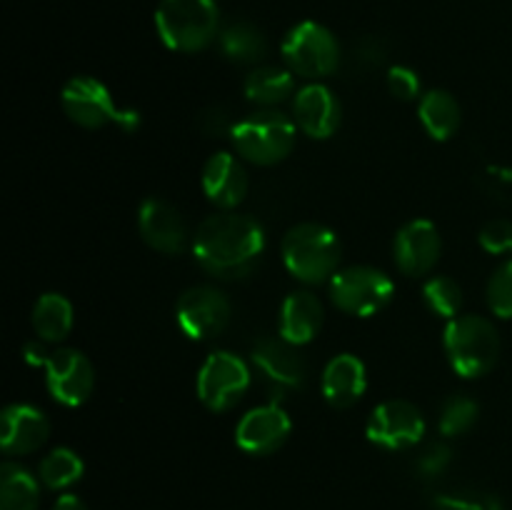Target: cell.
<instances>
[{"label": "cell", "mask_w": 512, "mask_h": 510, "mask_svg": "<svg viewBox=\"0 0 512 510\" xmlns=\"http://www.w3.org/2000/svg\"><path fill=\"white\" fill-rule=\"evenodd\" d=\"M265 250V230L250 215L218 213L200 223L193 238L195 260L223 280L245 278Z\"/></svg>", "instance_id": "1"}, {"label": "cell", "mask_w": 512, "mask_h": 510, "mask_svg": "<svg viewBox=\"0 0 512 510\" xmlns=\"http://www.w3.org/2000/svg\"><path fill=\"white\" fill-rule=\"evenodd\" d=\"M343 245L338 235L320 223H300L283 238L285 268L310 285L325 283L338 273Z\"/></svg>", "instance_id": "2"}, {"label": "cell", "mask_w": 512, "mask_h": 510, "mask_svg": "<svg viewBox=\"0 0 512 510\" xmlns=\"http://www.w3.org/2000/svg\"><path fill=\"white\" fill-rule=\"evenodd\" d=\"M155 28L170 50L195 53L218 38V5L215 0H160Z\"/></svg>", "instance_id": "3"}, {"label": "cell", "mask_w": 512, "mask_h": 510, "mask_svg": "<svg viewBox=\"0 0 512 510\" xmlns=\"http://www.w3.org/2000/svg\"><path fill=\"white\" fill-rule=\"evenodd\" d=\"M450 365L463 378H480L495 368L500 358V335L488 318L458 315L443 335Z\"/></svg>", "instance_id": "4"}, {"label": "cell", "mask_w": 512, "mask_h": 510, "mask_svg": "<svg viewBox=\"0 0 512 510\" xmlns=\"http://www.w3.org/2000/svg\"><path fill=\"white\" fill-rule=\"evenodd\" d=\"M233 145L245 160L255 165H275L295 148L298 125L280 110H260L230 128Z\"/></svg>", "instance_id": "5"}, {"label": "cell", "mask_w": 512, "mask_h": 510, "mask_svg": "<svg viewBox=\"0 0 512 510\" xmlns=\"http://www.w3.org/2000/svg\"><path fill=\"white\" fill-rule=\"evenodd\" d=\"M60 103H63L65 115L83 128L95 130L105 128V125H118L125 133L140 128L138 110L118 108L108 85L90 75H75L73 80H68L63 95H60Z\"/></svg>", "instance_id": "6"}, {"label": "cell", "mask_w": 512, "mask_h": 510, "mask_svg": "<svg viewBox=\"0 0 512 510\" xmlns=\"http://www.w3.org/2000/svg\"><path fill=\"white\" fill-rule=\"evenodd\" d=\"M283 60L300 78H328L340 65V45L325 25L303 20L285 35Z\"/></svg>", "instance_id": "7"}, {"label": "cell", "mask_w": 512, "mask_h": 510, "mask_svg": "<svg viewBox=\"0 0 512 510\" xmlns=\"http://www.w3.org/2000/svg\"><path fill=\"white\" fill-rule=\"evenodd\" d=\"M395 283L388 273L370 265L343 268L330 278V298L343 313L370 318L393 300Z\"/></svg>", "instance_id": "8"}, {"label": "cell", "mask_w": 512, "mask_h": 510, "mask_svg": "<svg viewBox=\"0 0 512 510\" xmlns=\"http://www.w3.org/2000/svg\"><path fill=\"white\" fill-rule=\"evenodd\" d=\"M198 398L205 408L223 413L235 408L250 388V368L240 355L218 350L205 358L198 370Z\"/></svg>", "instance_id": "9"}, {"label": "cell", "mask_w": 512, "mask_h": 510, "mask_svg": "<svg viewBox=\"0 0 512 510\" xmlns=\"http://www.w3.org/2000/svg\"><path fill=\"white\" fill-rule=\"evenodd\" d=\"M175 318L190 340H210L223 333L230 323V303L218 288L195 285L180 295Z\"/></svg>", "instance_id": "10"}, {"label": "cell", "mask_w": 512, "mask_h": 510, "mask_svg": "<svg viewBox=\"0 0 512 510\" xmlns=\"http://www.w3.org/2000/svg\"><path fill=\"white\" fill-rule=\"evenodd\" d=\"M365 433L378 448L408 450L423 440L425 420L423 413L408 400H388L373 410Z\"/></svg>", "instance_id": "11"}, {"label": "cell", "mask_w": 512, "mask_h": 510, "mask_svg": "<svg viewBox=\"0 0 512 510\" xmlns=\"http://www.w3.org/2000/svg\"><path fill=\"white\" fill-rule=\"evenodd\" d=\"M45 383L50 395L68 408H78L95 388L93 363L80 350L60 348L45 363Z\"/></svg>", "instance_id": "12"}, {"label": "cell", "mask_w": 512, "mask_h": 510, "mask_svg": "<svg viewBox=\"0 0 512 510\" xmlns=\"http://www.w3.org/2000/svg\"><path fill=\"white\" fill-rule=\"evenodd\" d=\"M295 348L298 345L288 343L285 338H260L253 345L250 360H253L255 370L263 375V383L273 393V403L283 393L303 385L305 363Z\"/></svg>", "instance_id": "13"}, {"label": "cell", "mask_w": 512, "mask_h": 510, "mask_svg": "<svg viewBox=\"0 0 512 510\" xmlns=\"http://www.w3.org/2000/svg\"><path fill=\"white\" fill-rule=\"evenodd\" d=\"M290 430H293V423L288 413L278 403H268L243 415L235 428V443L250 455H270L283 448Z\"/></svg>", "instance_id": "14"}, {"label": "cell", "mask_w": 512, "mask_h": 510, "mask_svg": "<svg viewBox=\"0 0 512 510\" xmlns=\"http://www.w3.org/2000/svg\"><path fill=\"white\" fill-rule=\"evenodd\" d=\"M443 240L430 220H410L398 230L393 243V255L398 268L410 278L430 273L440 260Z\"/></svg>", "instance_id": "15"}, {"label": "cell", "mask_w": 512, "mask_h": 510, "mask_svg": "<svg viewBox=\"0 0 512 510\" xmlns=\"http://www.w3.org/2000/svg\"><path fill=\"white\" fill-rule=\"evenodd\" d=\"M293 115L295 125L303 130L305 135L315 140H325L340 128L343 120V105H340L338 95L328 88V85H305L300 93H295L293 100Z\"/></svg>", "instance_id": "16"}, {"label": "cell", "mask_w": 512, "mask_h": 510, "mask_svg": "<svg viewBox=\"0 0 512 510\" xmlns=\"http://www.w3.org/2000/svg\"><path fill=\"white\" fill-rule=\"evenodd\" d=\"M50 423L43 410L28 403L8 405L0 415V448L5 455H28L45 445Z\"/></svg>", "instance_id": "17"}, {"label": "cell", "mask_w": 512, "mask_h": 510, "mask_svg": "<svg viewBox=\"0 0 512 510\" xmlns=\"http://www.w3.org/2000/svg\"><path fill=\"white\" fill-rule=\"evenodd\" d=\"M138 228L145 243L158 253L175 255L185 245V223L178 208L163 198H145L138 210Z\"/></svg>", "instance_id": "18"}, {"label": "cell", "mask_w": 512, "mask_h": 510, "mask_svg": "<svg viewBox=\"0 0 512 510\" xmlns=\"http://www.w3.org/2000/svg\"><path fill=\"white\" fill-rule=\"evenodd\" d=\"M203 190L210 203L233 210L248 195V173L243 163L230 153L210 155L203 168Z\"/></svg>", "instance_id": "19"}, {"label": "cell", "mask_w": 512, "mask_h": 510, "mask_svg": "<svg viewBox=\"0 0 512 510\" xmlns=\"http://www.w3.org/2000/svg\"><path fill=\"white\" fill-rule=\"evenodd\" d=\"M323 303L310 290H295L280 308V338L293 345H305L323 328Z\"/></svg>", "instance_id": "20"}, {"label": "cell", "mask_w": 512, "mask_h": 510, "mask_svg": "<svg viewBox=\"0 0 512 510\" xmlns=\"http://www.w3.org/2000/svg\"><path fill=\"white\" fill-rule=\"evenodd\" d=\"M368 388L365 363L355 355H335L323 373V395L333 408H350L358 403Z\"/></svg>", "instance_id": "21"}, {"label": "cell", "mask_w": 512, "mask_h": 510, "mask_svg": "<svg viewBox=\"0 0 512 510\" xmlns=\"http://www.w3.org/2000/svg\"><path fill=\"white\" fill-rule=\"evenodd\" d=\"M418 115L423 120L425 130L430 133V138L435 140H450L458 133L460 123H463L460 103L448 90H430V93H425L420 98Z\"/></svg>", "instance_id": "22"}, {"label": "cell", "mask_w": 512, "mask_h": 510, "mask_svg": "<svg viewBox=\"0 0 512 510\" xmlns=\"http://www.w3.org/2000/svg\"><path fill=\"white\" fill-rule=\"evenodd\" d=\"M35 335L45 343H58L73 330V305L65 295L45 293L35 300L33 308Z\"/></svg>", "instance_id": "23"}, {"label": "cell", "mask_w": 512, "mask_h": 510, "mask_svg": "<svg viewBox=\"0 0 512 510\" xmlns=\"http://www.w3.org/2000/svg\"><path fill=\"white\" fill-rule=\"evenodd\" d=\"M40 485L28 468L18 463L0 465V510H38Z\"/></svg>", "instance_id": "24"}, {"label": "cell", "mask_w": 512, "mask_h": 510, "mask_svg": "<svg viewBox=\"0 0 512 510\" xmlns=\"http://www.w3.org/2000/svg\"><path fill=\"white\" fill-rule=\"evenodd\" d=\"M295 93L293 70L273 68V65H260L245 78V95L250 103L273 108L288 100Z\"/></svg>", "instance_id": "25"}, {"label": "cell", "mask_w": 512, "mask_h": 510, "mask_svg": "<svg viewBox=\"0 0 512 510\" xmlns=\"http://www.w3.org/2000/svg\"><path fill=\"white\" fill-rule=\"evenodd\" d=\"M220 48H223L225 58L233 60V63L253 65L263 58L268 43H265V35L253 23L240 20V23L228 25L220 33Z\"/></svg>", "instance_id": "26"}, {"label": "cell", "mask_w": 512, "mask_h": 510, "mask_svg": "<svg viewBox=\"0 0 512 510\" xmlns=\"http://www.w3.org/2000/svg\"><path fill=\"white\" fill-rule=\"evenodd\" d=\"M40 480L50 490H65L78 483L85 473L83 458L70 448H55L40 460Z\"/></svg>", "instance_id": "27"}, {"label": "cell", "mask_w": 512, "mask_h": 510, "mask_svg": "<svg viewBox=\"0 0 512 510\" xmlns=\"http://www.w3.org/2000/svg\"><path fill=\"white\" fill-rule=\"evenodd\" d=\"M480 405L475 403L470 395H450L443 403V410H440L438 428L440 433L448 435V438H455V435H465L475 423H478Z\"/></svg>", "instance_id": "28"}, {"label": "cell", "mask_w": 512, "mask_h": 510, "mask_svg": "<svg viewBox=\"0 0 512 510\" xmlns=\"http://www.w3.org/2000/svg\"><path fill=\"white\" fill-rule=\"evenodd\" d=\"M423 298L428 308L440 318H458L460 305H463V288L458 280L448 278V275H435L425 283Z\"/></svg>", "instance_id": "29"}, {"label": "cell", "mask_w": 512, "mask_h": 510, "mask_svg": "<svg viewBox=\"0 0 512 510\" xmlns=\"http://www.w3.org/2000/svg\"><path fill=\"white\" fill-rule=\"evenodd\" d=\"M433 510H505L493 493L473 488L445 490L433 498Z\"/></svg>", "instance_id": "30"}, {"label": "cell", "mask_w": 512, "mask_h": 510, "mask_svg": "<svg viewBox=\"0 0 512 510\" xmlns=\"http://www.w3.org/2000/svg\"><path fill=\"white\" fill-rule=\"evenodd\" d=\"M488 305L498 318H512V258L505 260L488 283Z\"/></svg>", "instance_id": "31"}, {"label": "cell", "mask_w": 512, "mask_h": 510, "mask_svg": "<svg viewBox=\"0 0 512 510\" xmlns=\"http://www.w3.org/2000/svg\"><path fill=\"white\" fill-rule=\"evenodd\" d=\"M450 460H453V450L445 443H433L418 455V460H415V473L425 480H433L448 470Z\"/></svg>", "instance_id": "32"}, {"label": "cell", "mask_w": 512, "mask_h": 510, "mask_svg": "<svg viewBox=\"0 0 512 510\" xmlns=\"http://www.w3.org/2000/svg\"><path fill=\"white\" fill-rule=\"evenodd\" d=\"M480 245L493 255L512 253V220H490L480 230Z\"/></svg>", "instance_id": "33"}, {"label": "cell", "mask_w": 512, "mask_h": 510, "mask_svg": "<svg viewBox=\"0 0 512 510\" xmlns=\"http://www.w3.org/2000/svg\"><path fill=\"white\" fill-rule=\"evenodd\" d=\"M388 88L395 98L415 100L420 95L423 83H420V75L413 68H408V65H395L388 73Z\"/></svg>", "instance_id": "34"}, {"label": "cell", "mask_w": 512, "mask_h": 510, "mask_svg": "<svg viewBox=\"0 0 512 510\" xmlns=\"http://www.w3.org/2000/svg\"><path fill=\"white\" fill-rule=\"evenodd\" d=\"M480 185L485 188V193L493 195L495 200H503V203H512V168H500V165H490L485 168Z\"/></svg>", "instance_id": "35"}, {"label": "cell", "mask_w": 512, "mask_h": 510, "mask_svg": "<svg viewBox=\"0 0 512 510\" xmlns=\"http://www.w3.org/2000/svg\"><path fill=\"white\" fill-rule=\"evenodd\" d=\"M23 353H25V360H28L30 365H43V368H45V363H48V358H50V353L45 350V340H40V338L25 343Z\"/></svg>", "instance_id": "36"}, {"label": "cell", "mask_w": 512, "mask_h": 510, "mask_svg": "<svg viewBox=\"0 0 512 510\" xmlns=\"http://www.w3.org/2000/svg\"><path fill=\"white\" fill-rule=\"evenodd\" d=\"M53 510H88V505H85L83 500L78 498V495L65 493V495H60L58 500H55Z\"/></svg>", "instance_id": "37"}]
</instances>
